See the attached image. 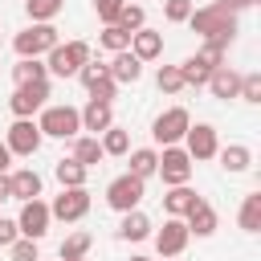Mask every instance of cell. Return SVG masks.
Segmentation results:
<instances>
[{
	"label": "cell",
	"mask_w": 261,
	"mask_h": 261,
	"mask_svg": "<svg viewBox=\"0 0 261 261\" xmlns=\"http://www.w3.org/2000/svg\"><path fill=\"white\" fill-rule=\"evenodd\" d=\"M184 24H192V33H200L204 41H216V45H224V49H228L232 37H237V12L220 8V4L192 8V16H188Z\"/></svg>",
	"instance_id": "obj_1"
},
{
	"label": "cell",
	"mask_w": 261,
	"mask_h": 261,
	"mask_svg": "<svg viewBox=\"0 0 261 261\" xmlns=\"http://www.w3.org/2000/svg\"><path fill=\"white\" fill-rule=\"evenodd\" d=\"M90 61V45L86 41H57L49 53H45V69L57 73V77H77V69Z\"/></svg>",
	"instance_id": "obj_2"
},
{
	"label": "cell",
	"mask_w": 261,
	"mask_h": 261,
	"mask_svg": "<svg viewBox=\"0 0 261 261\" xmlns=\"http://www.w3.org/2000/svg\"><path fill=\"white\" fill-rule=\"evenodd\" d=\"M57 41H61L57 24L53 20H41V24H29L24 33H16L12 37V49H16V57H45Z\"/></svg>",
	"instance_id": "obj_3"
},
{
	"label": "cell",
	"mask_w": 261,
	"mask_h": 261,
	"mask_svg": "<svg viewBox=\"0 0 261 261\" xmlns=\"http://www.w3.org/2000/svg\"><path fill=\"white\" fill-rule=\"evenodd\" d=\"M37 126H41L45 139H77V130H82V114H77L73 106H41Z\"/></svg>",
	"instance_id": "obj_4"
},
{
	"label": "cell",
	"mask_w": 261,
	"mask_h": 261,
	"mask_svg": "<svg viewBox=\"0 0 261 261\" xmlns=\"http://www.w3.org/2000/svg\"><path fill=\"white\" fill-rule=\"evenodd\" d=\"M192 155L179 147V143H171V147H163V155H159V163H155V175L167 184V188H175V184H188L192 179Z\"/></svg>",
	"instance_id": "obj_5"
},
{
	"label": "cell",
	"mask_w": 261,
	"mask_h": 261,
	"mask_svg": "<svg viewBox=\"0 0 261 261\" xmlns=\"http://www.w3.org/2000/svg\"><path fill=\"white\" fill-rule=\"evenodd\" d=\"M143 196H147V179H139V175H118V179H110V188H106V204L114 208V212H130V208H139L143 204Z\"/></svg>",
	"instance_id": "obj_6"
},
{
	"label": "cell",
	"mask_w": 261,
	"mask_h": 261,
	"mask_svg": "<svg viewBox=\"0 0 261 261\" xmlns=\"http://www.w3.org/2000/svg\"><path fill=\"white\" fill-rule=\"evenodd\" d=\"M188 126H192V114H188L184 106H167L163 114H155V122H151V139L163 143V147H171V143H179V139L188 135Z\"/></svg>",
	"instance_id": "obj_7"
},
{
	"label": "cell",
	"mask_w": 261,
	"mask_h": 261,
	"mask_svg": "<svg viewBox=\"0 0 261 261\" xmlns=\"http://www.w3.org/2000/svg\"><path fill=\"white\" fill-rule=\"evenodd\" d=\"M45 98H49V77H45V82H20V86L12 90V98H8V110H12L16 118H33V114L45 106Z\"/></svg>",
	"instance_id": "obj_8"
},
{
	"label": "cell",
	"mask_w": 261,
	"mask_h": 261,
	"mask_svg": "<svg viewBox=\"0 0 261 261\" xmlns=\"http://www.w3.org/2000/svg\"><path fill=\"white\" fill-rule=\"evenodd\" d=\"M49 224H53V216H49V204H45L41 196L20 204V216H16V228H20V237H29V241H41V237L49 232Z\"/></svg>",
	"instance_id": "obj_9"
},
{
	"label": "cell",
	"mask_w": 261,
	"mask_h": 261,
	"mask_svg": "<svg viewBox=\"0 0 261 261\" xmlns=\"http://www.w3.org/2000/svg\"><path fill=\"white\" fill-rule=\"evenodd\" d=\"M41 126L33 122V118H12V126H8V135H4V143H8V151L12 155H37L41 151Z\"/></svg>",
	"instance_id": "obj_10"
},
{
	"label": "cell",
	"mask_w": 261,
	"mask_h": 261,
	"mask_svg": "<svg viewBox=\"0 0 261 261\" xmlns=\"http://www.w3.org/2000/svg\"><path fill=\"white\" fill-rule=\"evenodd\" d=\"M86 212H90V192L86 188H61V196L49 204V216L53 220H65V224L82 220Z\"/></svg>",
	"instance_id": "obj_11"
},
{
	"label": "cell",
	"mask_w": 261,
	"mask_h": 261,
	"mask_svg": "<svg viewBox=\"0 0 261 261\" xmlns=\"http://www.w3.org/2000/svg\"><path fill=\"white\" fill-rule=\"evenodd\" d=\"M188 241H192V232H188L184 216H167L163 228L155 232V249H159V257H179V253L188 249Z\"/></svg>",
	"instance_id": "obj_12"
},
{
	"label": "cell",
	"mask_w": 261,
	"mask_h": 261,
	"mask_svg": "<svg viewBox=\"0 0 261 261\" xmlns=\"http://www.w3.org/2000/svg\"><path fill=\"white\" fill-rule=\"evenodd\" d=\"M184 151L192 155V159H216V147H220V139H216V126L212 122H196V126H188V135H184Z\"/></svg>",
	"instance_id": "obj_13"
},
{
	"label": "cell",
	"mask_w": 261,
	"mask_h": 261,
	"mask_svg": "<svg viewBox=\"0 0 261 261\" xmlns=\"http://www.w3.org/2000/svg\"><path fill=\"white\" fill-rule=\"evenodd\" d=\"M126 49L147 65V61L163 57V33H155V29H147V24H143V29H135V33H130V45H126Z\"/></svg>",
	"instance_id": "obj_14"
},
{
	"label": "cell",
	"mask_w": 261,
	"mask_h": 261,
	"mask_svg": "<svg viewBox=\"0 0 261 261\" xmlns=\"http://www.w3.org/2000/svg\"><path fill=\"white\" fill-rule=\"evenodd\" d=\"M184 224H188V232H192V237H212V232H216V208L200 196V200L184 212Z\"/></svg>",
	"instance_id": "obj_15"
},
{
	"label": "cell",
	"mask_w": 261,
	"mask_h": 261,
	"mask_svg": "<svg viewBox=\"0 0 261 261\" xmlns=\"http://www.w3.org/2000/svg\"><path fill=\"white\" fill-rule=\"evenodd\" d=\"M106 69H110V77H114L118 86H135V82L143 77V61H139L130 49H118V53L110 57V65H106Z\"/></svg>",
	"instance_id": "obj_16"
},
{
	"label": "cell",
	"mask_w": 261,
	"mask_h": 261,
	"mask_svg": "<svg viewBox=\"0 0 261 261\" xmlns=\"http://www.w3.org/2000/svg\"><path fill=\"white\" fill-rule=\"evenodd\" d=\"M82 130H90V135H102L106 126H114V110H110V102H98V98H90L82 110Z\"/></svg>",
	"instance_id": "obj_17"
},
{
	"label": "cell",
	"mask_w": 261,
	"mask_h": 261,
	"mask_svg": "<svg viewBox=\"0 0 261 261\" xmlns=\"http://www.w3.org/2000/svg\"><path fill=\"white\" fill-rule=\"evenodd\" d=\"M216 159H220V167H224L228 175H241V171H249L253 151H249L245 143H228V147H216Z\"/></svg>",
	"instance_id": "obj_18"
},
{
	"label": "cell",
	"mask_w": 261,
	"mask_h": 261,
	"mask_svg": "<svg viewBox=\"0 0 261 261\" xmlns=\"http://www.w3.org/2000/svg\"><path fill=\"white\" fill-rule=\"evenodd\" d=\"M8 184H12V200H37L41 196V175L33 171V167H16L12 175H8Z\"/></svg>",
	"instance_id": "obj_19"
},
{
	"label": "cell",
	"mask_w": 261,
	"mask_h": 261,
	"mask_svg": "<svg viewBox=\"0 0 261 261\" xmlns=\"http://www.w3.org/2000/svg\"><path fill=\"white\" fill-rule=\"evenodd\" d=\"M208 90H212V98H237V90H241V73L237 69H228V65H216L212 69V77H208Z\"/></svg>",
	"instance_id": "obj_20"
},
{
	"label": "cell",
	"mask_w": 261,
	"mask_h": 261,
	"mask_svg": "<svg viewBox=\"0 0 261 261\" xmlns=\"http://www.w3.org/2000/svg\"><path fill=\"white\" fill-rule=\"evenodd\" d=\"M118 237H122V241H147V237H151V220H147V212H139V208L122 212Z\"/></svg>",
	"instance_id": "obj_21"
},
{
	"label": "cell",
	"mask_w": 261,
	"mask_h": 261,
	"mask_svg": "<svg viewBox=\"0 0 261 261\" xmlns=\"http://www.w3.org/2000/svg\"><path fill=\"white\" fill-rule=\"evenodd\" d=\"M73 159H77L82 167H94V163H102V159H106V151H102L98 135H77V139H73Z\"/></svg>",
	"instance_id": "obj_22"
},
{
	"label": "cell",
	"mask_w": 261,
	"mask_h": 261,
	"mask_svg": "<svg viewBox=\"0 0 261 261\" xmlns=\"http://www.w3.org/2000/svg\"><path fill=\"white\" fill-rule=\"evenodd\" d=\"M53 175H57V184H61V188H86V175H90V167H82V163L69 155V159H57Z\"/></svg>",
	"instance_id": "obj_23"
},
{
	"label": "cell",
	"mask_w": 261,
	"mask_h": 261,
	"mask_svg": "<svg viewBox=\"0 0 261 261\" xmlns=\"http://www.w3.org/2000/svg\"><path fill=\"white\" fill-rule=\"evenodd\" d=\"M196 200H200V196H196L188 184H175V188H167V196H163V212H167V216H184Z\"/></svg>",
	"instance_id": "obj_24"
},
{
	"label": "cell",
	"mask_w": 261,
	"mask_h": 261,
	"mask_svg": "<svg viewBox=\"0 0 261 261\" xmlns=\"http://www.w3.org/2000/svg\"><path fill=\"white\" fill-rule=\"evenodd\" d=\"M237 220H241V228H245V232H261V192H249V196L241 200Z\"/></svg>",
	"instance_id": "obj_25"
},
{
	"label": "cell",
	"mask_w": 261,
	"mask_h": 261,
	"mask_svg": "<svg viewBox=\"0 0 261 261\" xmlns=\"http://www.w3.org/2000/svg\"><path fill=\"white\" fill-rule=\"evenodd\" d=\"M49 77V69H45V61L41 57H20L16 65H12V82L20 86V82H45Z\"/></svg>",
	"instance_id": "obj_26"
},
{
	"label": "cell",
	"mask_w": 261,
	"mask_h": 261,
	"mask_svg": "<svg viewBox=\"0 0 261 261\" xmlns=\"http://www.w3.org/2000/svg\"><path fill=\"white\" fill-rule=\"evenodd\" d=\"M155 163H159V151H155V147H139V151H130V175L151 179V175H155Z\"/></svg>",
	"instance_id": "obj_27"
},
{
	"label": "cell",
	"mask_w": 261,
	"mask_h": 261,
	"mask_svg": "<svg viewBox=\"0 0 261 261\" xmlns=\"http://www.w3.org/2000/svg\"><path fill=\"white\" fill-rule=\"evenodd\" d=\"M61 8H65V0H24V12H29L33 24H41V20H57Z\"/></svg>",
	"instance_id": "obj_28"
},
{
	"label": "cell",
	"mask_w": 261,
	"mask_h": 261,
	"mask_svg": "<svg viewBox=\"0 0 261 261\" xmlns=\"http://www.w3.org/2000/svg\"><path fill=\"white\" fill-rule=\"evenodd\" d=\"M179 77H184V86H196V90H200V86H208L212 69H208V65H204V61H200V57L192 53V57H188V61L179 65Z\"/></svg>",
	"instance_id": "obj_29"
},
{
	"label": "cell",
	"mask_w": 261,
	"mask_h": 261,
	"mask_svg": "<svg viewBox=\"0 0 261 261\" xmlns=\"http://www.w3.org/2000/svg\"><path fill=\"white\" fill-rule=\"evenodd\" d=\"M98 143H102V151H106V155H126V151H130V135H126L122 126H106Z\"/></svg>",
	"instance_id": "obj_30"
},
{
	"label": "cell",
	"mask_w": 261,
	"mask_h": 261,
	"mask_svg": "<svg viewBox=\"0 0 261 261\" xmlns=\"http://www.w3.org/2000/svg\"><path fill=\"white\" fill-rule=\"evenodd\" d=\"M98 45H102V49H110V53H118V49H126V45H130V33H126V29H118V24H102Z\"/></svg>",
	"instance_id": "obj_31"
},
{
	"label": "cell",
	"mask_w": 261,
	"mask_h": 261,
	"mask_svg": "<svg viewBox=\"0 0 261 261\" xmlns=\"http://www.w3.org/2000/svg\"><path fill=\"white\" fill-rule=\"evenodd\" d=\"M90 245H94V237H90V232H69V237L61 241V261H69V257H86V253H90Z\"/></svg>",
	"instance_id": "obj_32"
},
{
	"label": "cell",
	"mask_w": 261,
	"mask_h": 261,
	"mask_svg": "<svg viewBox=\"0 0 261 261\" xmlns=\"http://www.w3.org/2000/svg\"><path fill=\"white\" fill-rule=\"evenodd\" d=\"M118 29H126V33H135V29H143L147 24V12H143V4H122V12H118V20H114Z\"/></svg>",
	"instance_id": "obj_33"
},
{
	"label": "cell",
	"mask_w": 261,
	"mask_h": 261,
	"mask_svg": "<svg viewBox=\"0 0 261 261\" xmlns=\"http://www.w3.org/2000/svg\"><path fill=\"white\" fill-rule=\"evenodd\" d=\"M155 86H159L163 94H179V90H184L179 65H159V73H155Z\"/></svg>",
	"instance_id": "obj_34"
},
{
	"label": "cell",
	"mask_w": 261,
	"mask_h": 261,
	"mask_svg": "<svg viewBox=\"0 0 261 261\" xmlns=\"http://www.w3.org/2000/svg\"><path fill=\"white\" fill-rule=\"evenodd\" d=\"M237 98L249 102V106H257V102H261V73H241V90H237Z\"/></svg>",
	"instance_id": "obj_35"
},
{
	"label": "cell",
	"mask_w": 261,
	"mask_h": 261,
	"mask_svg": "<svg viewBox=\"0 0 261 261\" xmlns=\"http://www.w3.org/2000/svg\"><path fill=\"white\" fill-rule=\"evenodd\" d=\"M192 8H196V0H163V16L171 24H184L192 16Z\"/></svg>",
	"instance_id": "obj_36"
},
{
	"label": "cell",
	"mask_w": 261,
	"mask_h": 261,
	"mask_svg": "<svg viewBox=\"0 0 261 261\" xmlns=\"http://www.w3.org/2000/svg\"><path fill=\"white\" fill-rule=\"evenodd\" d=\"M8 261H41V257H37V241L16 237V241L8 245Z\"/></svg>",
	"instance_id": "obj_37"
},
{
	"label": "cell",
	"mask_w": 261,
	"mask_h": 261,
	"mask_svg": "<svg viewBox=\"0 0 261 261\" xmlns=\"http://www.w3.org/2000/svg\"><path fill=\"white\" fill-rule=\"evenodd\" d=\"M224 53H228V49H224V45H216V41H204V45L196 49V57H200V61H204L208 69H216V65H224Z\"/></svg>",
	"instance_id": "obj_38"
},
{
	"label": "cell",
	"mask_w": 261,
	"mask_h": 261,
	"mask_svg": "<svg viewBox=\"0 0 261 261\" xmlns=\"http://www.w3.org/2000/svg\"><path fill=\"white\" fill-rule=\"evenodd\" d=\"M114 94H118V82L106 73V77H98L94 86H90V98H98V102H114Z\"/></svg>",
	"instance_id": "obj_39"
},
{
	"label": "cell",
	"mask_w": 261,
	"mask_h": 261,
	"mask_svg": "<svg viewBox=\"0 0 261 261\" xmlns=\"http://www.w3.org/2000/svg\"><path fill=\"white\" fill-rule=\"evenodd\" d=\"M122 4H126V0H94V12H98L102 24H114L118 12H122Z\"/></svg>",
	"instance_id": "obj_40"
},
{
	"label": "cell",
	"mask_w": 261,
	"mask_h": 261,
	"mask_svg": "<svg viewBox=\"0 0 261 261\" xmlns=\"http://www.w3.org/2000/svg\"><path fill=\"white\" fill-rule=\"evenodd\" d=\"M106 73H110V69H106L102 61H86V65L77 69V77H82V86H86V90H90V86H94L98 77H106Z\"/></svg>",
	"instance_id": "obj_41"
},
{
	"label": "cell",
	"mask_w": 261,
	"mask_h": 261,
	"mask_svg": "<svg viewBox=\"0 0 261 261\" xmlns=\"http://www.w3.org/2000/svg\"><path fill=\"white\" fill-rule=\"evenodd\" d=\"M20 237V228H16V220H8V216H0V249H8L12 241Z\"/></svg>",
	"instance_id": "obj_42"
},
{
	"label": "cell",
	"mask_w": 261,
	"mask_h": 261,
	"mask_svg": "<svg viewBox=\"0 0 261 261\" xmlns=\"http://www.w3.org/2000/svg\"><path fill=\"white\" fill-rule=\"evenodd\" d=\"M212 4H220V8H228V12H241V8H249V4H257V0H212Z\"/></svg>",
	"instance_id": "obj_43"
},
{
	"label": "cell",
	"mask_w": 261,
	"mask_h": 261,
	"mask_svg": "<svg viewBox=\"0 0 261 261\" xmlns=\"http://www.w3.org/2000/svg\"><path fill=\"white\" fill-rule=\"evenodd\" d=\"M12 200V184H8V171H0V204Z\"/></svg>",
	"instance_id": "obj_44"
},
{
	"label": "cell",
	"mask_w": 261,
	"mask_h": 261,
	"mask_svg": "<svg viewBox=\"0 0 261 261\" xmlns=\"http://www.w3.org/2000/svg\"><path fill=\"white\" fill-rule=\"evenodd\" d=\"M8 163H12V151H8V143H0V171H8Z\"/></svg>",
	"instance_id": "obj_45"
},
{
	"label": "cell",
	"mask_w": 261,
	"mask_h": 261,
	"mask_svg": "<svg viewBox=\"0 0 261 261\" xmlns=\"http://www.w3.org/2000/svg\"><path fill=\"white\" fill-rule=\"evenodd\" d=\"M130 261H151V257H143V253H135V257H130Z\"/></svg>",
	"instance_id": "obj_46"
},
{
	"label": "cell",
	"mask_w": 261,
	"mask_h": 261,
	"mask_svg": "<svg viewBox=\"0 0 261 261\" xmlns=\"http://www.w3.org/2000/svg\"><path fill=\"white\" fill-rule=\"evenodd\" d=\"M69 261H86V257H69Z\"/></svg>",
	"instance_id": "obj_47"
}]
</instances>
